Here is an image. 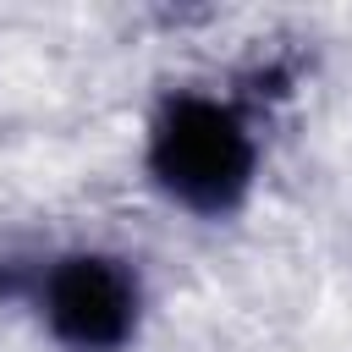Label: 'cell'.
Here are the masks:
<instances>
[{"label": "cell", "mask_w": 352, "mask_h": 352, "mask_svg": "<svg viewBox=\"0 0 352 352\" xmlns=\"http://www.w3.org/2000/svg\"><path fill=\"white\" fill-rule=\"evenodd\" d=\"M148 170L165 198L192 214H231L258 176V138L231 99L170 94L148 126Z\"/></svg>", "instance_id": "obj_1"}, {"label": "cell", "mask_w": 352, "mask_h": 352, "mask_svg": "<svg viewBox=\"0 0 352 352\" xmlns=\"http://www.w3.org/2000/svg\"><path fill=\"white\" fill-rule=\"evenodd\" d=\"M33 302L66 352H126L143 324L138 270L99 248L55 253L33 280Z\"/></svg>", "instance_id": "obj_2"}]
</instances>
